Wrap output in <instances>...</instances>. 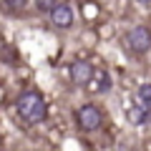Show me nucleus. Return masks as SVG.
Listing matches in <instances>:
<instances>
[{
  "mask_svg": "<svg viewBox=\"0 0 151 151\" xmlns=\"http://www.w3.org/2000/svg\"><path fill=\"white\" fill-rule=\"evenodd\" d=\"M126 119L134 126H141V124H146V121L151 119V108L144 106V103H141V106H131L129 111H126Z\"/></svg>",
  "mask_w": 151,
  "mask_h": 151,
  "instance_id": "obj_6",
  "label": "nucleus"
},
{
  "mask_svg": "<svg viewBox=\"0 0 151 151\" xmlns=\"http://www.w3.org/2000/svg\"><path fill=\"white\" fill-rule=\"evenodd\" d=\"M55 5V0H35V8L40 13H50V8Z\"/></svg>",
  "mask_w": 151,
  "mask_h": 151,
  "instance_id": "obj_8",
  "label": "nucleus"
},
{
  "mask_svg": "<svg viewBox=\"0 0 151 151\" xmlns=\"http://www.w3.org/2000/svg\"><path fill=\"white\" fill-rule=\"evenodd\" d=\"M73 8L68 5V3H55L53 8H50V20H53L55 28H70L73 25Z\"/></svg>",
  "mask_w": 151,
  "mask_h": 151,
  "instance_id": "obj_5",
  "label": "nucleus"
},
{
  "mask_svg": "<svg viewBox=\"0 0 151 151\" xmlns=\"http://www.w3.org/2000/svg\"><path fill=\"white\" fill-rule=\"evenodd\" d=\"M15 108H18V113H20V119H25L28 124H40V121L45 119V111H48V108H45L43 96H40L38 91H25V93H20Z\"/></svg>",
  "mask_w": 151,
  "mask_h": 151,
  "instance_id": "obj_1",
  "label": "nucleus"
},
{
  "mask_svg": "<svg viewBox=\"0 0 151 151\" xmlns=\"http://www.w3.org/2000/svg\"><path fill=\"white\" fill-rule=\"evenodd\" d=\"M139 103H144V106L151 108V83H144L139 88Z\"/></svg>",
  "mask_w": 151,
  "mask_h": 151,
  "instance_id": "obj_7",
  "label": "nucleus"
},
{
  "mask_svg": "<svg viewBox=\"0 0 151 151\" xmlns=\"http://www.w3.org/2000/svg\"><path fill=\"white\" fill-rule=\"evenodd\" d=\"M78 126H81L83 131H98L103 124V113L98 106H93V103H86V106L78 108Z\"/></svg>",
  "mask_w": 151,
  "mask_h": 151,
  "instance_id": "obj_2",
  "label": "nucleus"
},
{
  "mask_svg": "<svg viewBox=\"0 0 151 151\" xmlns=\"http://www.w3.org/2000/svg\"><path fill=\"white\" fill-rule=\"evenodd\" d=\"M70 78H73L76 86H88L93 81V65L88 60H83V58L73 60L70 63Z\"/></svg>",
  "mask_w": 151,
  "mask_h": 151,
  "instance_id": "obj_4",
  "label": "nucleus"
},
{
  "mask_svg": "<svg viewBox=\"0 0 151 151\" xmlns=\"http://www.w3.org/2000/svg\"><path fill=\"white\" fill-rule=\"evenodd\" d=\"M126 45H129V50H131V53L144 55L146 50L151 48V35H149V30H146L144 25L131 28V30L126 33Z\"/></svg>",
  "mask_w": 151,
  "mask_h": 151,
  "instance_id": "obj_3",
  "label": "nucleus"
},
{
  "mask_svg": "<svg viewBox=\"0 0 151 151\" xmlns=\"http://www.w3.org/2000/svg\"><path fill=\"white\" fill-rule=\"evenodd\" d=\"M5 5L10 8V10H23V8L28 5V0H5Z\"/></svg>",
  "mask_w": 151,
  "mask_h": 151,
  "instance_id": "obj_9",
  "label": "nucleus"
},
{
  "mask_svg": "<svg viewBox=\"0 0 151 151\" xmlns=\"http://www.w3.org/2000/svg\"><path fill=\"white\" fill-rule=\"evenodd\" d=\"M139 3L141 5H151V0H139Z\"/></svg>",
  "mask_w": 151,
  "mask_h": 151,
  "instance_id": "obj_10",
  "label": "nucleus"
}]
</instances>
